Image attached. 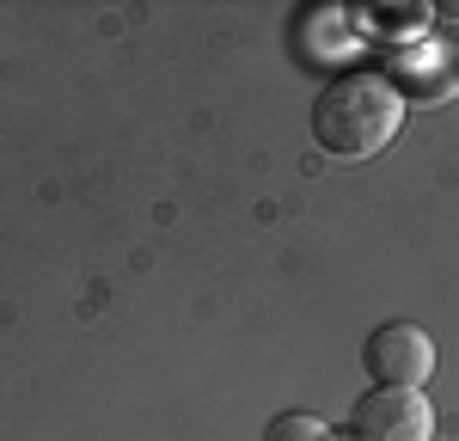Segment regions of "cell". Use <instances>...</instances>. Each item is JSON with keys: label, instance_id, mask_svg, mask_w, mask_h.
Returning <instances> with one entry per match:
<instances>
[{"label": "cell", "instance_id": "1", "mask_svg": "<svg viewBox=\"0 0 459 441\" xmlns=\"http://www.w3.org/2000/svg\"><path fill=\"white\" fill-rule=\"evenodd\" d=\"M404 99L392 92L386 74H337L313 99V142L331 160H374L398 135Z\"/></svg>", "mask_w": 459, "mask_h": 441}, {"label": "cell", "instance_id": "2", "mask_svg": "<svg viewBox=\"0 0 459 441\" xmlns=\"http://www.w3.org/2000/svg\"><path fill=\"white\" fill-rule=\"evenodd\" d=\"M350 441H435V411L417 386H374L350 411Z\"/></svg>", "mask_w": 459, "mask_h": 441}, {"label": "cell", "instance_id": "3", "mask_svg": "<svg viewBox=\"0 0 459 441\" xmlns=\"http://www.w3.org/2000/svg\"><path fill=\"white\" fill-rule=\"evenodd\" d=\"M361 362L374 374V386H417L423 393V380L435 374V337L411 319H392L361 343Z\"/></svg>", "mask_w": 459, "mask_h": 441}, {"label": "cell", "instance_id": "4", "mask_svg": "<svg viewBox=\"0 0 459 441\" xmlns=\"http://www.w3.org/2000/svg\"><path fill=\"white\" fill-rule=\"evenodd\" d=\"M386 80H392V92H398V99L411 92L417 105H441V99L459 86L454 74H447V56H441V49H398Z\"/></svg>", "mask_w": 459, "mask_h": 441}, {"label": "cell", "instance_id": "5", "mask_svg": "<svg viewBox=\"0 0 459 441\" xmlns=\"http://www.w3.org/2000/svg\"><path fill=\"white\" fill-rule=\"evenodd\" d=\"M264 441H343V436L325 417H313V411H282V417H270Z\"/></svg>", "mask_w": 459, "mask_h": 441}, {"label": "cell", "instance_id": "6", "mask_svg": "<svg viewBox=\"0 0 459 441\" xmlns=\"http://www.w3.org/2000/svg\"><path fill=\"white\" fill-rule=\"evenodd\" d=\"M429 19H435V6H380V13H374V25H380V31H423Z\"/></svg>", "mask_w": 459, "mask_h": 441}, {"label": "cell", "instance_id": "7", "mask_svg": "<svg viewBox=\"0 0 459 441\" xmlns=\"http://www.w3.org/2000/svg\"><path fill=\"white\" fill-rule=\"evenodd\" d=\"M454 80H459V74H454Z\"/></svg>", "mask_w": 459, "mask_h": 441}]
</instances>
